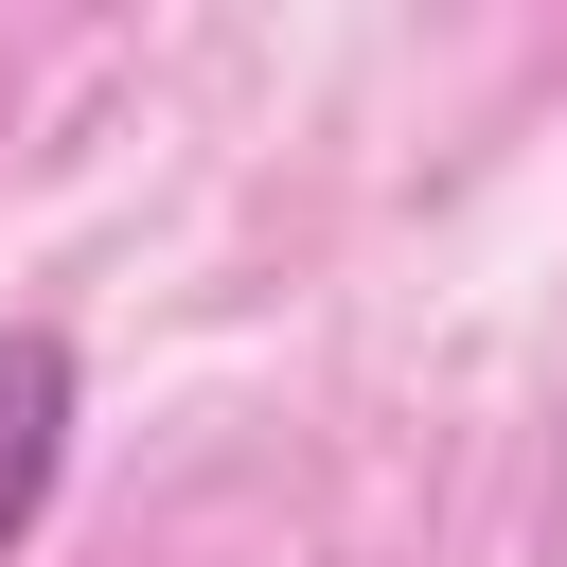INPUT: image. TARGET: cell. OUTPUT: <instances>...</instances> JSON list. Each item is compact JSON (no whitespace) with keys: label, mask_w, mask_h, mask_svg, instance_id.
Wrapping results in <instances>:
<instances>
[{"label":"cell","mask_w":567,"mask_h":567,"mask_svg":"<svg viewBox=\"0 0 567 567\" xmlns=\"http://www.w3.org/2000/svg\"><path fill=\"white\" fill-rule=\"evenodd\" d=\"M53 461H71V337L0 319V549L53 514Z\"/></svg>","instance_id":"obj_1"}]
</instances>
